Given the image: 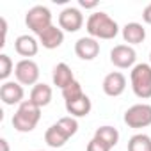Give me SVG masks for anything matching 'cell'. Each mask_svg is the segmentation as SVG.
<instances>
[{
	"label": "cell",
	"mask_w": 151,
	"mask_h": 151,
	"mask_svg": "<svg viewBox=\"0 0 151 151\" xmlns=\"http://www.w3.org/2000/svg\"><path fill=\"white\" fill-rule=\"evenodd\" d=\"M87 32L91 37L98 39H114L119 32L117 23L107 14V13H93L87 20Z\"/></svg>",
	"instance_id": "1"
},
{
	"label": "cell",
	"mask_w": 151,
	"mask_h": 151,
	"mask_svg": "<svg viewBox=\"0 0 151 151\" xmlns=\"http://www.w3.org/2000/svg\"><path fill=\"white\" fill-rule=\"evenodd\" d=\"M39 119H41V109L37 105H34L30 100H25L20 103L18 110L13 116V126H14V130L27 133L36 128Z\"/></svg>",
	"instance_id": "2"
},
{
	"label": "cell",
	"mask_w": 151,
	"mask_h": 151,
	"mask_svg": "<svg viewBox=\"0 0 151 151\" xmlns=\"http://www.w3.org/2000/svg\"><path fill=\"white\" fill-rule=\"evenodd\" d=\"M130 80L137 98H142V100L151 98V64H146V62L135 64L130 75Z\"/></svg>",
	"instance_id": "3"
},
{
	"label": "cell",
	"mask_w": 151,
	"mask_h": 151,
	"mask_svg": "<svg viewBox=\"0 0 151 151\" xmlns=\"http://www.w3.org/2000/svg\"><path fill=\"white\" fill-rule=\"evenodd\" d=\"M25 23H27V27H29L34 34L41 36L48 27H52V13H50V9L45 7V6H34V7H30V9L27 11V14H25Z\"/></svg>",
	"instance_id": "4"
},
{
	"label": "cell",
	"mask_w": 151,
	"mask_h": 151,
	"mask_svg": "<svg viewBox=\"0 0 151 151\" xmlns=\"http://www.w3.org/2000/svg\"><path fill=\"white\" fill-rule=\"evenodd\" d=\"M124 123L130 128H146L151 124V105L137 103L124 112Z\"/></svg>",
	"instance_id": "5"
},
{
	"label": "cell",
	"mask_w": 151,
	"mask_h": 151,
	"mask_svg": "<svg viewBox=\"0 0 151 151\" xmlns=\"http://www.w3.org/2000/svg\"><path fill=\"white\" fill-rule=\"evenodd\" d=\"M14 77L22 86H36L39 78V66L30 59H22L14 66Z\"/></svg>",
	"instance_id": "6"
},
{
	"label": "cell",
	"mask_w": 151,
	"mask_h": 151,
	"mask_svg": "<svg viewBox=\"0 0 151 151\" xmlns=\"http://www.w3.org/2000/svg\"><path fill=\"white\" fill-rule=\"evenodd\" d=\"M135 59H137V53L132 46L128 45H117L110 50V62L121 69L124 68H132L135 64Z\"/></svg>",
	"instance_id": "7"
},
{
	"label": "cell",
	"mask_w": 151,
	"mask_h": 151,
	"mask_svg": "<svg viewBox=\"0 0 151 151\" xmlns=\"http://www.w3.org/2000/svg\"><path fill=\"white\" fill-rule=\"evenodd\" d=\"M59 25L68 32H77L84 25V16L77 7H66L59 14Z\"/></svg>",
	"instance_id": "8"
},
{
	"label": "cell",
	"mask_w": 151,
	"mask_h": 151,
	"mask_svg": "<svg viewBox=\"0 0 151 151\" xmlns=\"http://www.w3.org/2000/svg\"><path fill=\"white\" fill-rule=\"evenodd\" d=\"M124 89H126V78H124L123 73L112 71V73H109L107 77L103 78V93L107 96L116 98V96L123 94Z\"/></svg>",
	"instance_id": "9"
},
{
	"label": "cell",
	"mask_w": 151,
	"mask_h": 151,
	"mask_svg": "<svg viewBox=\"0 0 151 151\" xmlns=\"http://www.w3.org/2000/svg\"><path fill=\"white\" fill-rule=\"evenodd\" d=\"M75 53L82 60H93L100 53V43L94 37H80L75 43Z\"/></svg>",
	"instance_id": "10"
},
{
	"label": "cell",
	"mask_w": 151,
	"mask_h": 151,
	"mask_svg": "<svg viewBox=\"0 0 151 151\" xmlns=\"http://www.w3.org/2000/svg\"><path fill=\"white\" fill-rule=\"evenodd\" d=\"M23 87L18 82H4L0 87V98L6 105H16L23 100Z\"/></svg>",
	"instance_id": "11"
},
{
	"label": "cell",
	"mask_w": 151,
	"mask_h": 151,
	"mask_svg": "<svg viewBox=\"0 0 151 151\" xmlns=\"http://www.w3.org/2000/svg\"><path fill=\"white\" fill-rule=\"evenodd\" d=\"M14 50L22 55V57H34L39 50V43L29 36V34H23V36H18L16 41H14Z\"/></svg>",
	"instance_id": "12"
},
{
	"label": "cell",
	"mask_w": 151,
	"mask_h": 151,
	"mask_svg": "<svg viewBox=\"0 0 151 151\" xmlns=\"http://www.w3.org/2000/svg\"><path fill=\"white\" fill-rule=\"evenodd\" d=\"M62 41H64V32H62V29H57L55 25L48 27V29L39 36V43H41L45 48H48V50L59 48V46L62 45Z\"/></svg>",
	"instance_id": "13"
},
{
	"label": "cell",
	"mask_w": 151,
	"mask_h": 151,
	"mask_svg": "<svg viewBox=\"0 0 151 151\" xmlns=\"http://www.w3.org/2000/svg\"><path fill=\"white\" fill-rule=\"evenodd\" d=\"M52 78H53V86H57V87H60V89H64V87H68L71 82H75L73 71H71V68H69L66 62H59V64L53 68Z\"/></svg>",
	"instance_id": "14"
},
{
	"label": "cell",
	"mask_w": 151,
	"mask_h": 151,
	"mask_svg": "<svg viewBox=\"0 0 151 151\" xmlns=\"http://www.w3.org/2000/svg\"><path fill=\"white\" fill-rule=\"evenodd\" d=\"M123 39L128 45H139V43H142L146 39V29L137 22L126 23L123 27Z\"/></svg>",
	"instance_id": "15"
},
{
	"label": "cell",
	"mask_w": 151,
	"mask_h": 151,
	"mask_svg": "<svg viewBox=\"0 0 151 151\" xmlns=\"http://www.w3.org/2000/svg\"><path fill=\"white\" fill-rule=\"evenodd\" d=\"M91 100L89 96H80L78 100H73V101H66V110L68 114H71V117H86L91 112Z\"/></svg>",
	"instance_id": "16"
},
{
	"label": "cell",
	"mask_w": 151,
	"mask_h": 151,
	"mask_svg": "<svg viewBox=\"0 0 151 151\" xmlns=\"http://www.w3.org/2000/svg\"><path fill=\"white\" fill-rule=\"evenodd\" d=\"M68 139H69V135L55 123V124H52L48 130H46V133H45V142L50 146V147H62L66 142H68Z\"/></svg>",
	"instance_id": "17"
},
{
	"label": "cell",
	"mask_w": 151,
	"mask_h": 151,
	"mask_svg": "<svg viewBox=\"0 0 151 151\" xmlns=\"http://www.w3.org/2000/svg\"><path fill=\"white\" fill-rule=\"evenodd\" d=\"M30 101L34 105H37L39 109L46 107L52 101V87L46 84H36L30 91Z\"/></svg>",
	"instance_id": "18"
},
{
	"label": "cell",
	"mask_w": 151,
	"mask_h": 151,
	"mask_svg": "<svg viewBox=\"0 0 151 151\" xmlns=\"http://www.w3.org/2000/svg\"><path fill=\"white\" fill-rule=\"evenodd\" d=\"M94 137L100 139L101 142H105L107 146L114 147L119 140V132L114 128V126H100L96 132H94Z\"/></svg>",
	"instance_id": "19"
},
{
	"label": "cell",
	"mask_w": 151,
	"mask_h": 151,
	"mask_svg": "<svg viewBox=\"0 0 151 151\" xmlns=\"http://www.w3.org/2000/svg\"><path fill=\"white\" fill-rule=\"evenodd\" d=\"M128 151H151V139L144 133H137L128 140Z\"/></svg>",
	"instance_id": "20"
},
{
	"label": "cell",
	"mask_w": 151,
	"mask_h": 151,
	"mask_svg": "<svg viewBox=\"0 0 151 151\" xmlns=\"http://www.w3.org/2000/svg\"><path fill=\"white\" fill-rule=\"evenodd\" d=\"M80 96H84V91H82V86L75 80V82H71L68 87H64L62 89V98L66 100V101H73V100H78Z\"/></svg>",
	"instance_id": "21"
},
{
	"label": "cell",
	"mask_w": 151,
	"mask_h": 151,
	"mask_svg": "<svg viewBox=\"0 0 151 151\" xmlns=\"http://www.w3.org/2000/svg\"><path fill=\"white\" fill-rule=\"evenodd\" d=\"M57 124L71 137V135H75L77 133V130H78V123H77V119L75 117H71V116H68V117H60L59 121H57Z\"/></svg>",
	"instance_id": "22"
},
{
	"label": "cell",
	"mask_w": 151,
	"mask_h": 151,
	"mask_svg": "<svg viewBox=\"0 0 151 151\" xmlns=\"http://www.w3.org/2000/svg\"><path fill=\"white\" fill-rule=\"evenodd\" d=\"M11 73H13V60H11L9 55L2 53L0 55V78L6 80Z\"/></svg>",
	"instance_id": "23"
},
{
	"label": "cell",
	"mask_w": 151,
	"mask_h": 151,
	"mask_svg": "<svg viewBox=\"0 0 151 151\" xmlns=\"http://www.w3.org/2000/svg\"><path fill=\"white\" fill-rule=\"evenodd\" d=\"M110 149H112L110 146H107L105 142H101L96 137H93L89 140V144H87V151H110Z\"/></svg>",
	"instance_id": "24"
},
{
	"label": "cell",
	"mask_w": 151,
	"mask_h": 151,
	"mask_svg": "<svg viewBox=\"0 0 151 151\" xmlns=\"http://www.w3.org/2000/svg\"><path fill=\"white\" fill-rule=\"evenodd\" d=\"M0 23H2V41H0V46L6 45V36H7V22L6 18H0Z\"/></svg>",
	"instance_id": "25"
},
{
	"label": "cell",
	"mask_w": 151,
	"mask_h": 151,
	"mask_svg": "<svg viewBox=\"0 0 151 151\" xmlns=\"http://www.w3.org/2000/svg\"><path fill=\"white\" fill-rule=\"evenodd\" d=\"M142 20L151 25V4H147V6L144 7V11H142Z\"/></svg>",
	"instance_id": "26"
},
{
	"label": "cell",
	"mask_w": 151,
	"mask_h": 151,
	"mask_svg": "<svg viewBox=\"0 0 151 151\" xmlns=\"http://www.w3.org/2000/svg\"><path fill=\"white\" fill-rule=\"evenodd\" d=\"M78 4H80L82 7H86V9H93V7L98 6L96 0H78Z\"/></svg>",
	"instance_id": "27"
},
{
	"label": "cell",
	"mask_w": 151,
	"mask_h": 151,
	"mask_svg": "<svg viewBox=\"0 0 151 151\" xmlns=\"http://www.w3.org/2000/svg\"><path fill=\"white\" fill-rule=\"evenodd\" d=\"M0 146H2V151H9V144L6 139H0Z\"/></svg>",
	"instance_id": "28"
},
{
	"label": "cell",
	"mask_w": 151,
	"mask_h": 151,
	"mask_svg": "<svg viewBox=\"0 0 151 151\" xmlns=\"http://www.w3.org/2000/svg\"><path fill=\"white\" fill-rule=\"evenodd\" d=\"M149 62H151V53H149Z\"/></svg>",
	"instance_id": "29"
},
{
	"label": "cell",
	"mask_w": 151,
	"mask_h": 151,
	"mask_svg": "<svg viewBox=\"0 0 151 151\" xmlns=\"http://www.w3.org/2000/svg\"><path fill=\"white\" fill-rule=\"evenodd\" d=\"M39 151H41V149H39Z\"/></svg>",
	"instance_id": "30"
}]
</instances>
